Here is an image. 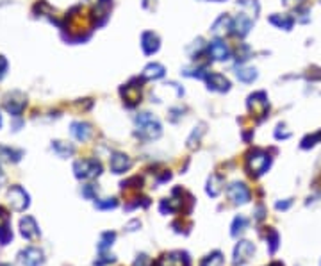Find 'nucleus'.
Masks as SVG:
<instances>
[{"label": "nucleus", "mask_w": 321, "mask_h": 266, "mask_svg": "<svg viewBox=\"0 0 321 266\" xmlns=\"http://www.w3.org/2000/svg\"><path fill=\"white\" fill-rule=\"evenodd\" d=\"M138 124V134L143 139H156L160 136V124L157 122V118L150 115V113H143L136 118Z\"/></svg>", "instance_id": "1"}, {"label": "nucleus", "mask_w": 321, "mask_h": 266, "mask_svg": "<svg viewBox=\"0 0 321 266\" xmlns=\"http://www.w3.org/2000/svg\"><path fill=\"white\" fill-rule=\"evenodd\" d=\"M271 164V157L263 150H254L250 152L246 157V168L252 175H263Z\"/></svg>", "instance_id": "2"}, {"label": "nucleus", "mask_w": 321, "mask_h": 266, "mask_svg": "<svg viewBox=\"0 0 321 266\" xmlns=\"http://www.w3.org/2000/svg\"><path fill=\"white\" fill-rule=\"evenodd\" d=\"M73 170H75V175L79 179H93V177H97V175H100L102 166H100V163L95 159L77 161L75 166H73Z\"/></svg>", "instance_id": "3"}, {"label": "nucleus", "mask_w": 321, "mask_h": 266, "mask_svg": "<svg viewBox=\"0 0 321 266\" xmlns=\"http://www.w3.org/2000/svg\"><path fill=\"white\" fill-rule=\"evenodd\" d=\"M227 195L234 204H246L250 200V190L243 182H234V184L228 186Z\"/></svg>", "instance_id": "4"}, {"label": "nucleus", "mask_w": 321, "mask_h": 266, "mask_svg": "<svg viewBox=\"0 0 321 266\" xmlns=\"http://www.w3.org/2000/svg\"><path fill=\"white\" fill-rule=\"evenodd\" d=\"M255 252V247L254 243H250V241H239L236 245V249H234V265H245Z\"/></svg>", "instance_id": "5"}, {"label": "nucleus", "mask_w": 321, "mask_h": 266, "mask_svg": "<svg viewBox=\"0 0 321 266\" xmlns=\"http://www.w3.org/2000/svg\"><path fill=\"white\" fill-rule=\"evenodd\" d=\"M9 200L16 211H23L29 205V195L20 186H14L13 190H9Z\"/></svg>", "instance_id": "6"}, {"label": "nucleus", "mask_w": 321, "mask_h": 266, "mask_svg": "<svg viewBox=\"0 0 321 266\" xmlns=\"http://www.w3.org/2000/svg\"><path fill=\"white\" fill-rule=\"evenodd\" d=\"M209 56L213 59H216V61H227L230 58V49L221 40H216L213 43H209Z\"/></svg>", "instance_id": "7"}, {"label": "nucleus", "mask_w": 321, "mask_h": 266, "mask_svg": "<svg viewBox=\"0 0 321 266\" xmlns=\"http://www.w3.org/2000/svg\"><path fill=\"white\" fill-rule=\"evenodd\" d=\"M20 261L25 266H40L43 263V254L41 250L34 249V247H29L20 254Z\"/></svg>", "instance_id": "8"}, {"label": "nucleus", "mask_w": 321, "mask_h": 266, "mask_svg": "<svg viewBox=\"0 0 321 266\" xmlns=\"http://www.w3.org/2000/svg\"><path fill=\"white\" fill-rule=\"evenodd\" d=\"M205 80L209 84V89H214V91H227L230 88L228 79L225 75H221V73H207Z\"/></svg>", "instance_id": "9"}, {"label": "nucleus", "mask_w": 321, "mask_h": 266, "mask_svg": "<svg viewBox=\"0 0 321 266\" xmlns=\"http://www.w3.org/2000/svg\"><path fill=\"white\" fill-rule=\"evenodd\" d=\"M232 29H234V32L237 36H246L250 32V29H252V14L241 13L234 20V23H232Z\"/></svg>", "instance_id": "10"}, {"label": "nucleus", "mask_w": 321, "mask_h": 266, "mask_svg": "<svg viewBox=\"0 0 321 266\" xmlns=\"http://www.w3.org/2000/svg\"><path fill=\"white\" fill-rule=\"evenodd\" d=\"M132 166V161L127 157L125 154H120V152H116V154L111 155V170L114 173H123Z\"/></svg>", "instance_id": "11"}, {"label": "nucleus", "mask_w": 321, "mask_h": 266, "mask_svg": "<svg viewBox=\"0 0 321 266\" xmlns=\"http://www.w3.org/2000/svg\"><path fill=\"white\" fill-rule=\"evenodd\" d=\"M20 227H22V234L25 236L27 240H34V238L40 236V227H38V223H36V220L32 216L22 218Z\"/></svg>", "instance_id": "12"}, {"label": "nucleus", "mask_w": 321, "mask_h": 266, "mask_svg": "<svg viewBox=\"0 0 321 266\" xmlns=\"http://www.w3.org/2000/svg\"><path fill=\"white\" fill-rule=\"evenodd\" d=\"M141 47L143 50H145V54H154L159 50V38H157L154 32H145V34L141 36Z\"/></svg>", "instance_id": "13"}, {"label": "nucleus", "mask_w": 321, "mask_h": 266, "mask_svg": "<svg viewBox=\"0 0 321 266\" xmlns=\"http://www.w3.org/2000/svg\"><path fill=\"white\" fill-rule=\"evenodd\" d=\"M71 136L79 141H88L91 136V127L82 122H75V124H71Z\"/></svg>", "instance_id": "14"}, {"label": "nucleus", "mask_w": 321, "mask_h": 266, "mask_svg": "<svg viewBox=\"0 0 321 266\" xmlns=\"http://www.w3.org/2000/svg\"><path fill=\"white\" fill-rule=\"evenodd\" d=\"M232 20L228 16H225V14H223V16H219L218 20H216V22H214V25H213V32L216 36H223V34H227L228 31H230L232 29Z\"/></svg>", "instance_id": "15"}, {"label": "nucleus", "mask_w": 321, "mask_h": 266, "mask_svg": "<svg viewBox=\"0 0 321 266\" xmlns=\"http://www.w3.org/2000/svg\"><path fill=\"white\" fill-rule=\"evenodd\" d=\"M143 77H145V79H160V77H164V66H162V65H157V63L148 65V66L145 68V71H143Z\"/></svg>", "instance_id": "16"}, {"label": "nucleus", "mask_w": 321, "mask_h": 266, "mask_svg": "<svg viewBox=\"0 0 321 266\" xmlns=\"http://www.w3.org/2000/svg\"><path fill=\"white\" fill-rule=\"evenodd\" d=\"M269 22L278 27V29H285V31H289L291 27H293V18L287 16V14H273L269 18Z\"/></svg>", "instance_id": "17"}, {"label": "nucleus", "mask_w": 321, "mask_h": 266, "mask_svg": "<svg viewBox=\"0 0 321 266\" xmlns=\"http://www.w3.org/2000/svg\"><path fill=\"white\" fill-rule=\"evenodd\" d=\"M246 227H248V220H246L245 216H236L234 218V223H232V231H230L232 236L237 238L241 232H245Z\"/></svg>", "instance_id": "18"}, {"label": "nucleus", "mask_w": 321, "mask_h": 266, "mask_svg": "<svg viewBox=\"0 0 321 266\" xmlns=\"http://www.w3.org/2000/svg\"><path fill=\"white\" fill-rule=\"evenodd\" d=\"M236 75L241 82H254L255 77H257V71H255L254 68H239Z\"/></svg>", "instance_id": "19"}, {"label": "nucleus", "mask_w": 321, "mask_h": 266, "mask_svg": "<svg viewBox=\"0 0 321 266\" xmlns=\"http://www.w3.org/2000/svg\"><path fill=\"white\" fill-rule=\"evenodd\" d=\"M200 266H223L221 252H214V254H211V256H207V258L202 261Z\"/></svg>", "instance_id": "20"}, {"label": "nucleus", "mask_w": 321, "mask_h": 266, "mask_svg": "<svg viewBox=\"0 0 321 266\" xmlns=\"http://www.w3.org/2000/svg\"><path fill=\"white\" fill-rule=\"evenodd\" d=\"M114 238H116L114 232H104L102 238H100V243H98V250H100V252H106V249H109L112 245Z\"/></svg>", "instance_id": "21"}, {"label": "nucleus", "mask_w": 321, "mask_h": 266, "mask_svg": "<svg viewBox=\"0 0 321 266\" xmlns=\"http://www.w3.org/2000/svg\"><path fill=\"white\" fill-rule=\"evenodd\" d=\"M118 205L114 199H106V200H97L95 202V207L97 209H114Z\"/></svg>", "instance_id": "22"}, {"label": "nucleus", "mask_w": 321, "mask_h": 266, "mask_svg": "<svg viewBox=\"0 0 321 266\" xmlns=\"http://www.w3.org/2000/svg\"><path fill=\"white\" fill-rule=\"evenodd\" d=\"M13 238V234H11V229H9L7 223H4V225L0 227V245H7V241Z\"/></svg>", "instance_id": "23"}, {"label": "nucleus", "mask_w": 321, "mask_h": 266, "mask_svg": "<svg viewBox=\"0 0 321 266\" xmlns=\"http://www.w3.org/2000/svg\"><path fill=\"white\" fill-rule=\"evenodd\" d=\"M268 243H269V252L271 254L278 249V234H276L275 231H269V234H268Z\"/></svg>", "instance_id": "24"}, {"label": "nucleus", "mask_w": 321, "mask_h": 266, "mask_svg": "<svg viewBox=\"0 0 321 266\" xmlns=\"http://www.w3.org/2000/svg\"><path fill=\"white\" fill-rule=\"evenodd\" d=\"M219 191H221V188L216 184V177H211L209 179V186H207V193H209L211 197H218Z\"/></svg>", "instance_id": "25"}, {"label": "nucleus", "mask_w": 321, "mask_h": 266, "mask_svg": "<svg viewBox=\"0 0 321 266\" xmlns=\"http://www.w3.org/2000/svg\"><path fill=\"white\" fill-rule=\"evenodd\" d=\"M59 146H61V145H59V141L54 143V148H55V150H59ZM62 150H64V155L73 154V148H71V146H68V148H66V146H62ZM61 155H62V152H61Z\"/></svg>", "instance_id": "26"}, {"label": "nucleus", "mask_w": 321, "mask_h": 266, "mask_svg": "<svg viewBox=\"0 0 321 266\" xmlns=\"http://www.w3.org/2000/svg\"><path fill=\"white\" fill-rule=\"evenodd\" d=\"M5 70H7V61H5V59L2 58V56H0V77L4 75Z\"/></svg>", "instance_id": "27"}, {"label": "nucleus", "mask_w": 321, "mask_h": 266, "mask_svg": "<svg viewBox=\"0 0 321 266\" xmlns=\"http://www.w3.org/2000/svg\"><path fill=\"white\" fill-rule=\"evenodd\" d=\"M291 205V200H287V202H278L276 204V209H287Z\"/></svg>", "instance_id": "28"}, {"label": "nucleus", "mask_w": 321, "mask_h": 266, "mask_svg": "<svg viewBox=\"0 0 321 266\" xmlns=\"http://www.w3.org/2000/svg\"><path fill=\"white\" fill-rule=\"evenodd\" d=\"M214 2H221V0H214Z\"/></svg>", "instance_id": "29"}, {"label": "nucleus", "mask_w": 321, "mask_h": 266, "mask_svg": "<svg viewBox=\"0 0 321 266\" xmlns=\"http://www.w3.org/2000/svg\"><path fill=\"white\" fill-rule=\"evenodd\" d=\"M0 125H2V118H0Z\"/></svg>", "instance_id": "30"}, {"label": "nucleus", "mask_w": 321, "mask_h": 266, "mask_svg": "<svg viewBox=\"0 0 321 266\" xmlns=\"http://www.w3.org/2000/svg\"><path fill=\"white\" fill-rule=\"evenodd\" d=\"M4 266H11V265H4Z\"/></svg>", "instance_id": "31"}]
</instances>
